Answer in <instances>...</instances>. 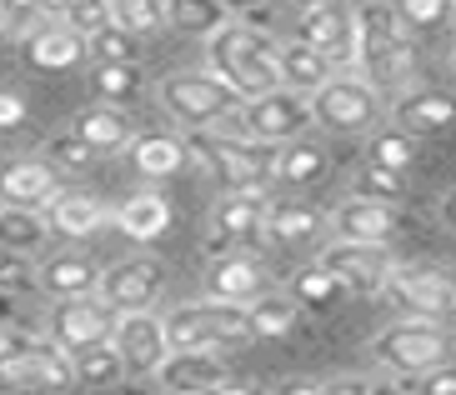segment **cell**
<instances>
[{"label": "cell", "mask_w": 456, "mask_h": 395, "mask_svg": "<svg viewBox=\"0 0 456 395\" xmlns=\"http://www.w3.org/2000/svg\"><path fill=\"white\" fill-rule=\"evenodd\" d=\"M266 190H221L211 211V240L206 251L231 255V251H251V246H266Z\"/></svg>", "instance_id": "cell-10"}, {"label": "cell", "mask_w": 456, "mask_h": 395, "mask_svg": "<svg viewBox=\"0 0 456 395\" xmlns=\"http://www.w3.org/2000/svg\"><path fill=\"white\" fill-rule=\"evenodd\" d=\"M291 40L322 51L336 66V76H362V70H356V15H351V5H341V0L306 5V11L296 15V36Z\"/></svg>", "instance_id": "cell-9"}, {"label": "cell", "mask_w": 456, "mask_h": 395, "mask_svg": "<svg viewBox=\"0 0 456 395\" xmlns=\"http://www.w3.org/2000/svg\"><path fill=\"white\" fill-rule=\"evenodd\" d=\"M271 395H326V385H316V381H286V385H276Z\"/></svg>", "instance_id": "cell-49"}, {"label": "cell", "mask_w": 456, "mask_h": 395, "mask_svg": "<svg viewBox=\"0 0 456 395\" xmlns=\"http://www.w3.org/2000/svg\"><path fill=\"white\" fill-rule=\"evenodd\" d=\"M396 395H456V366L446 360V366H431L421 375H406Z\"/></svg>", "instance_id": "cell-45"}, {"label": "cell", "mask_w": 456, "mask_h": 395, "mask_svg": "<svg viewBox=\"0 0 456 395\" xmlns=\"http://www.w3.org/2000/svg\"><path fill=\"white\" fill-rule=\"evenodd\" d=\"M76 381V366H70V356L61 351V345H51L41 335V351H36V385H45V391H61V385Z\"/></svg>", "instance_id": "cell-41"}, {"label": "cell", "mask_w": 456, "mask_h": 395, "mask_svg": "<svg viewBox=\"0 0 456 395\" xmlns=\"http://www.w3.org/2000/svg\"><path fill=\"white\" fill-rule=\"evenodd\" d=\"M351 15H356V70L376 91H396V95L411 91L416 45L396 5L391 0H362V5H351Z\"/></svg>", "instance_id": "cell-1"}, {"label": "cell", "mask_w": 456, "mask_h": 395, "mask_svg": "<svg viewBox=\"0 0 456 395\" xmlns=\"http://www.w3.org/2000/svg\"><path fill=\"white\" fill-rule=\"evenodd\" d=\"M221 5H226L231 15H256V11H266L271 0H221Z\"/></svg>", "instance_id": "cell-50"}, {"label": "cell", "mask_w": 456, "mask_h": 395, "mask_svg": "<svg viewBox=\"0 0 456 395\" xmlns=\"http://www.w3.org/2000/svg\"><path fill=\"white\" fill-rule=\"evenodd\" d=\"M236 15L221 0H166V30L186 40H211L216 30H226Z\"/></svg>", "instance_id": "cell-30"}, {"label": "cell", "mask_w": 456, "mask_h": 395, "mask_svg": "<svg viewBox=\"0 0 456 395\" xmlns=\"http://www.w3.org/2000/svg\"><path fill=\"white\" fill-rule=\"evenodd\" d=\"M311 101V125L331 135H362L381 120V91L366 76H331Z\"/></svg>", "instance_id": "cell-7"}, {"label": "cell", "mask_w": 456, "mask_h": 395, "mask_svg": "<svg viewBox=\"0 0 456 395\" xmlns=\"http://www.w3.org/2000/svg\"><path fill=\"white\" fill-rule=\"evenodd\" d=\"M126 150H131L135 175H146V181H171V175H181V171L191 165V160H186V145H181V135H166V131L135 135Z\"/></svg>", "instance_id": "cell-28"}, {"label": "cell", "mask_w": 456, "mask_h": 395, "mask_svg": "<svg viewBox=\"0 0 456 395\" xmlns=\"http://www.w3.org/2000/svg\"><path fill=\"white\" fill-rule=\"evenodd\" d=\"M231 125L256 145H286V141H301L311 131V101L296 91H266L256 95V101H241Z\"/></svg>", "instance_id": "cell-8"}, {"label": "cell", "mask_w": 456, "mask_h": 395, "mask_svg": "<svg viewBox=\"0 0 456 395\" xmlns=\"http://www.w3.org/2000/svg\"><path fill=\"white\" fill-rule=\"evenodd\" d=\"M366 160L371 165H387V171H411V160H416V135H406V131H376L371 135V145H366Z\"/></svg>", "instance_id": "cell-39"}, {"label": "cell", "mask_w": 456, "mask_h": 395, "mask_svg": "<svg viewBox=\"0 0 456 395\" xmlns=\"http://www.w3.org/2000/svg\"><path fill=\"white\" fill-rule=\"evenodd\" d=\"M351 196H356V200H381V206H396V200H406V175L366 160L362 171L351 175Z\"/></svg>", "instance_id": "cell-37"}, {"label": "cell", "mask_w": 456, "mask_h": 395, "mask_svg": "<svg viewBox=\"0 0 456 395\" xmlns=\"http://www.w3.org/2000/svg\"><path fill=\"white\" fill-rule=\"evenodd\" d=\"M20 120H26V95L0 91V131H15Z\"/></svg>", "instance_id": "cell-47"}, {"label": "cell", "mask_w": 456, "mask_h": 395, "mask_svg": "<svg viewBox=\"0 0 456 395\" xmlns=\"http://www.w3.org/2000/svg\"><path fill=\"white\" fill-rule=\"evenodd\" d=\"M381 295H387L406 320H446V316H456V280L442 276V270H427V265H391Z\"/></svg>", "instance_id": "cell-11"}, {"label": "cell", "mask_w": 456, "mask_h": 395, "mask_svg": "<svg viewBox=\"0 0 456 395\" xmlns=\"http://www.w3.org/2000/svg\"><path fill=\"white\" fill-rule=\"evenodd\" d=\"M206 395H256V391L241 385V381H226V385H216V391H206Z\"/></svg>", "instance_id": "cell-52"}, {"label": "cell", "mask_w": 456, "mask_h": 395, "mask_svg": "<svg viewBox=\"0 0 456 395\" xmlns=\"http://www.w3.org/2000/svg\"><path fill=\"white\" fill-rule=\"evenodd\" d=\"M86 60H95V66H135L141 60V40L121 26H106L95 36H86Z\"/></svg>", "instance_id": "cell-35"}, {"label": "cell", "mask_w": 456, "mask_h": 395, "mask_svg": "<svg viewBox=\"0 0 456 395\" xmlns=\"http://www.w3.org/2000/svg\"><path fill=\"white\" fill-rule=\"evenodd\" d=\"M161 290H166V265L156 261V255H126V261L101 270L95 295H101L116 316H131V310H156Z\"/></svg>", "instance_id": "cell-12"}, {"label": "cell", "mask_w": 456, "mask_h": 395, "mask_svg": "<svg viewBox=\"0 0 456 395\" xmlns=\"http://www.w3.org/2000/svg\"><path fill=\"white\" fill-rule=\"evenodd\" d=\"M296 5H301V11H306V5H322V0H296Z\"/></svg>", "instance_id": "cell-54"}, {"label": "cell", "mask_w": 456, "mask_h": 395, "mask_svg": "<svg viewBox=\"0 0 456 395\" xmlns=\"http://www.w3.org/2000/svg\"><path fill=\"white\" fill-rule=\"evenodd\" d=\"M296 320H301V305L286 290H266V295H256L246 305V330H251L256 341H281V335L296 330Z\"/></svg>", "instance_id": "cell-31"}, {"label": "cell", "mask_w": 456, "mask_h": 395, "mask_svg": "<svg viewBox=\"0 0 456 395\" xmlns=\"http://www.w3.org/2000/svg\"><path fill=\"white\" fill-rule=\"evenodd\" d=\"M110 345L121 351L126 370H141V375H156V366L171 356L166 320L156 316V310H131V316H116V326H110Z\"/></svg>", "instance_id": "cell-15"}, {"label": "cell", "mask_w": 456, "mask_h": 395, "mask_svg": "<svg viewBox=\"0 0 456 395\" xmlns=\"http://www.w3.org/2000/svg\"><path fill=\"white\" fill-rule=\"evenodd\" d=\"M396 15H402V26L411 36H427V30H442L452 20V0H391Z\"/></svg>", "instance_id": "cell-40"}, {"label": "cell", "mask_w": 456, "mask_h": 395, "mask_svg": "<svg viewBox=\"0 0 456 395\" xmlns=\"http://www.w3.org/2000/svg\"><path fill=\"white\" fill-rule=\"evenodd\" d=\"M156 381L166 395H206L231 381V360L221 351H171L156 366Z\"/></svg>", "instance_id": "cell-16"}, {"label": "cell", "mask_w": 456, "mask_h": 395, "mask_svg": "<svg viewBox=\"0 0 456 395\" xmlns=\"http://www.w3.org/2000/svg\"><path fill=\"white\" fill-rule=\"evenodd\" d=\"M30 26H36V11L26 0H0V45H15Z\"/></svg>", "instance_id": "cell-46"}, {"label": "cell", "mask_w": 456, "mask_h": 395, "mask_svg": "<svg viewBox=\"0 0 456 395\" xmlns=\"http://www.w3.org/2000/svg\"><path fill=\"white\" fill-rule=\"evenodd\" d=\"M61 20L86 40V36H95V30L110 26V0H70L66 11H61Z\"/></svg>", "instance_id": "cell-43"}, {"label": "cell", "mask_w": 456, "mask_h": 395, "mask_svg": "<svg viewBox=\"0 0 456 395\" xmlns=\"http://www.w3.org/2000/svg\"><path fill=\"white\" fill-rule=\"evenodd\" d=\"M166 320V341L171 351H226L236 341H251L241 305H221V301H191L175 305Z\"/></svg>", "instance_id": "cell-6"}, {"label": "cell", "mask_w": 456, "mask_h": 395, "mask_svg": "<svg viewBox=\"0 0 456 395\" xmlns=\"http://www.w3.org/2000/svg\"><path fill=\"white\" fill-rule=\"evenodd\" d=\"M452 70H456V51H452Z\"/></svg>", "instance_id": "cell-56"}, {"label": "cell", "mask_w": 456, "mask_h": 395, "mask_svg": "<svg viewBox=\"0 0 456 395\" xmlns=\"http://www.w3.org/2000/svg\"><path fill=\"white\" fill-rule=\"evenodd\" d=\"M231 116H236V110H231ZM231 116L216 120V125H201V131L181 135L186 160H191V165H201L206 175H216L221 190H266L276 150H271V145L246 141V135L231 125Z\"/></svg>", "instance_id": "cell-3"}, {"label": "cell", "mask_w": 456, "mask_h": 395, "mask_svg": "<svg viewBox=\"0 0 456 395\" xmlns=\"http://www.w3.org/2000/svg\"><path fill=\"white\" fill-rule=\"evenodd\" d=\"M70 366H76V381L91 385V391H110V385L126 381V360L110 341L91 345V351H81V356H70Z\"/></svg>", "instance_id": "cell-33"}, {"label": "cell", "mask_w": 456, "mask_h": 395, "mask_svg": "<svg viewBox=\"0 0 456 395\" xmlns=\"http://www.w3.org/2000/svg\"><path fill=\"white\" fill-rule=\"evenodd\" d=\"M20 51L36 70H76L86 60V40L61 15H36V26L20 36Z\"/></svg>", "instance_id": "cell-19"}, {"label": "cell", "mask_w": 456, "mask_h": 395, "mask_svg": "<svg viewBox=\"0 0 456 395\" xmlns=\"http://www.w3.org/2000/svg\"><path fill=\"white\" fill-rule=\"evenodd\" d=\"M45 160H51L55 171H86V165H91V160H101L91 150V145L86 141H76V135L70 131H61V135H51V141H45V150H41Z\"/></svg>", "instance_id": "cell-42"}, {"label": "cell", "mask_w": 456, "mask_h": 395, "mask_svg": "<svg viewBox=\"0 0 456 395\" xmlns=\"http://www.w3.org/2000/svg\"><path fill=\"white\" fill-rule=\"evenodd\" d=\"M326 165H331V156H326V145L316 141H286L276 145V160H271V181L281 185H316L326 175Z\"/></svg>", "instance_id": "cell-29"}, {"label": "cell", "mask_w": 456, "mask_h": 395, "mask_svg": "<svg viewBox=\"0 0 456 395\" xmlns=\"http://www.w3.org/2000/svg\"><path fill=\"white\" fill-rule=\"evenodd\" d=\"M276 51H281V40H271L266 30L246 26V20H231L226 30H216L206 40V70L241 101H256L266 91H281Z\"/></svg>", "instance_id": "cell-2"}, {"label": "cell", "mask_w": 456, "mask_h": 395, "mask_svg": "<svg viewBox=\"0 0 456 395\" xmlns=\"http://www.w3.org/2000/svg\"><path fill=\"white\" fill-rule=\"evenodd\" d=\"M156 101L161 110L181 125V131H201V125H216V120H226L231 110L241 106V95L226 91L211 70H175L156 85Z\"/></svg>", "instance_id": "cell-4"}, {"label": "cell", "mask_w": 456, "mask_h": 395, "mask_svg": "<svg viewBox=\"0 0 456 395\" xmlns=\"http://www.w3.org/2000/svg\"><path fill=\"white\" fill-rule=\"evenodd\" d=\"M336 280L346 290H356V295H381V286H387L391 276V251L387 246H356V240H331V246H322V261Z\"/></svg>", "instance_id": "cell-14"}, {"label": "cell", "mask_w": 456, "mask_h": 395, "mask_svg": "<svg viewBox=\"0 0 456 395\" xmlns=\"http://www.w3.org/2000/svg\"><path fill=\"white\" fill-rule=\"evenodd\" d=\"M41 215H45V225H51V236H66V240H91L95 230L110 225L106 200L91 196V190H66V185L41 206Z\"/></svg>", "instance_id": "cell-20"}, {"label": "cell", "mask_w": 456, "mask_h": 395, "mask_svg": "<svg viewBox=\"0 0 456 395\" xmlns=\"http://www.w3.org/2000/svg\"><path fill=\"white\" fill-rule=\"evenodd\" d=\"M0 341H5V326H0Z\"/></svg>", "instance_id": "cell-57"}, {"label": "cell", "mask_w": 456, "mask_h": 395, "mask_svg": "<svg viewBox=\"0 0 456 395\" xmlns=\"http://www.w3.org/2000/svg\"><path fill=\"white\" fill-rule=\"evenodd\" d=\"M376 395H396V391H387V385H381V391H376Z\"/></svg>", "instance_id": "cell-55"}, {"label": "cell", "mask_w": 456, "mask_h": 395, "mask_svg": "<svg viewBox=\"0 0 456 395\" xmlns=\"http://www.w3.org/2000/svg\"><path fill=\"white\" fill-rule=\"evenodd\" d=\"M55 190H61V171L45 156H5L0 160V206L41 211Z\"/></svg>", "instance_id": "cell-18"}, {"label": "cell", "mask_w": 456, "mask_h": 395, "mask_svg": "<svg viewBox=\"0 0 456 395\" xmlns=\"http://www.w3.org/2000/svg\"><path fill=\"white\" fill-rule=\"evenodd\" d=\"M442 221L456 230V190H446V200H442Z\"/></svg>", "instance_id": "cell-53"}, {"label": "cell", "mask_w": 456, "mask_h": 395, "mask_svg": "<svg viewBox=\"0 0 456 395\" xmlns=\"http://www.w3.org/2000/svg\"><path fill=\"white\" fill-rule=\"evenodd\" d=\"M452 15H456V0H452Z\"/></svg>", "instance_id": "cell-58"}, {"label": "cell", "mask_w": 456, "mask_h": 395, "mask_svg": "<svg viewBox=\"0 0 456 395\" xmlns=\"http://www.w3.org/2000/svg\"><path fill=\"white\" fill-rule=\"evenodd\" d=\"M326 225L336 230V240H356V246H387V236L396 230V206H381V200H341Z\"/></svg>", "instance_id": "cell-22"}, {"label": "cell", "mask_w": 456, "mask_h": 395, "mask_svg": "<svg viewBox=\"0 0 456 395\" xmlns=\"http://www.w3.org/2000/svg\"><path fill=\"white\" fill-rule=\"evenodd\" d=\"M70 135H76V141H86L95 156H116V150H126V145L135 141V120L126 116L121 106L95 101V106H86L81 116L70 120Z\"/></svg>", "instance_id": "cell-24"}, {"label": "cell", "mask_w": 456, "mask_h": 395, "mask_svg": "<svg viewBox=\"0 0 456 395\" xmlns=\"http://www.w3.org/2000/svg\"><path fill=\"white\" fill-rule=\"evenodd\" d=\"M30 286H36V265H30V255L0 246V295H20V290H30Z\"/></svg>", "instance_id": "cell-44"}, {"label": "cell", "mask_w": 456, "mask_h": 395, "mask_svg": "<svg viewBox=\"0 0 456 395\" xmlns=\"http://www.w3.org/2000/svg\"><path fill=\"white\" fill-rule=\"evenodd\" d=\"M36 286H41L51 301H81V295H95V286H101V265H95L86 251L45 255L41 270H36Z\"/></svg>", "instance_id": "cell-23"}, {"label": "cell", "mask_w": 456, "mask_h": 395, "mask_svg": "<svg viewBox=\"0 0 456 395\" xmlns=\"http://www.w3.org/2000/svg\"><path fill=\"white\" fill-rule=\"evenodd\" d=\"M51 240V225L41 211H26V206H0V246L20 255H36Z\"/></svg>", "instance_id": "cell-32"}, {"label": "cell", "mask_w": 456, "mask_h": 395, "mask_svg": "<svg viewBox=\"0 0 456 395\" xmlns=\"http://www.w3.org/2000/svg\"><path fill=\"white\" fill-rule=\"evenodd\" d=\"M371 360L387 366L396 381H406V375H421L431 366H446L452 360V335L436 320H396L371 341Z\"/></svg>", "instance_id": "cell-5"}, {"label": "cell", "mask_w": 456, "mask_h": 395, "mask_svg": "<svg viewBox=\"0 0 456 395\" xmlns=\"http://www.w3.org/2000/svg\"><path fill=\"white\" fill-rule=\"evenodd\" d=\"M391 120H396V131H406V135H436L456 120V95L431 91V85H411V91L396 95Z\"/></svg>", "instance_id": "cell-21"}, {"label": "cell", "mask_w": 456, "mask_h": 395, "mask_svg": "<svg viewBox=\"0 0 456 395\" xmlns=\"http://www.w3.org/2000/svg\"><path fill=\"white\" fill-rule=\"evenodd\" d=\"M296 305H306V310H326V305H336L341 295H346V286L326 270V265H301L291 276V290H286Z\"/></svg>", "instance_id": "cell-34"}, {"label": "cell", "mask_w": 456, "mask_h": 395, "mask_svg": "<svg viewBox=\"0 0 456 395\" xmlns=\"http://www.w3.org/2000/svg\"><path fill=\"white\" fill-rule=\"evenodd\" d=\"M271 290L266 265L246 251H231V255H216L211 270H206V301H221V305H251L256 295Z\"/></svg>", "instance_id": "cell-17"}, {"label": "cell", "mask_w": 456, "mask_h": 395, "mask_svg": "<svg viewBox=\"0 0 456 395\" xmlns=\"http://www.w3.org/2000/svg\"><path fill=\"white\" fill-rule=\"evenodd\" d=\"M276 66H281V91H296V95H316L326 80L336 76L331 60H326L322 51L301 45V40H281V51H276Z\"/></svg>", "instance_id": "cell-27"}, {"label": "cell", "mask_w": 456, "mask_h": 395, "mask_svg": "<svg viewBox=\"0 0 456 395\" xmlns=\"http://www.w3.org/2000/svg\"><path fill=\"white\" fill-rule=\"evenodd\" d=\"M110 225L121 230L126 240H161L171 230V200L161 190H135L131 200H121L110 211Z\"/></svg>", "instance_id": "cell-25"}, {"label": "cell", "mask_w": 456, "mask_h": 395, "mask_svg": "<svg viewBox=\"0 0 456 395\" xmlns=\"http://www.w3.org/2000/svg\"><path fill=\"white\" fill-rule=\"evenodd\" d=\"M91 85H95V95H101L106 106H121L126 110V101L141 95V60H135V66H95L91 70Z\"/></svg>", "instance_id": "cell-38"}, {"label": "cell", "mask_w": 456, "mask_h": 395, "mask_svg": "<svg viewBox=\"0 0 456 395\" xmlns=\"http://www.w3.org/2000/svg\"><path fill=\"white\" fill-rule=\"evenodd\" d=\"M326 230V215L311 200H271L266 206V240L271 246H306Z\"/></svg>", "instance_id": "cell-26"}, {"label": "cell", "mask_w": 456, "mask_h": 395, "mask_svg": "<svg viewBox=\"0 0 456 395\" xmlns=\"http://www.w3.org/2000/svg\"><path fill=\"white\" fill-rule=\"evenodd\" d=\"M110 326H116V310H110L101 295L51 301V316H45V341L61 345L66 356H81V351H91V345L110 341Z\"/></svg>", "instance_id": "cell-13"}, {"label": "cell", "mask_w": 456, "mask_h": 395, "mask_svg": "<svg viewBox=\"0 0 456 395\" xmlns=\"http://www.w3.org/2000/svg\"><path fill=\"white\" fill-rule=\"evenodd\" d=\"M376 391H381V385L366 381V375H341V381L326 385V395H376Z\"/></svg>", "instance_id": "cell-48"}, {"label": "cell", "mask_w": 456, "mask_h": 395, "mask_svg": "<svg viewBox=\"0 0 456 395\" xmlns=\"http://www.w3.org/2000/svg\"><path fill=\"white\" fill-rule=\"evenodd\" d=\"M110 26L131 30L135 40H151L166 30V0H110Z\"/></svg>", "instance_id": "cell-36"}, {"label": "cell", "mask_w": 456, "mask_h": 395, "mask_svg": "<svg viewBox=\"0 0 456 395\" xmlns=\"http://www.w3.org/2000/svg\"><path fill=\"white\" fill-rule=\"evenodd\" d=\"M26 5H30L36 15H61V11L70 5V0H26Z\"/></svg>", "instance_id": "cell-51"}]
</instances>
